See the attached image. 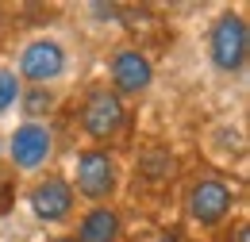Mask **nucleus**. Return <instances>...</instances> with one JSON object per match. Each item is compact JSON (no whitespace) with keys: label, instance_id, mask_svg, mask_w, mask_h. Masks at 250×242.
I'll list each match as a JSON object with an SVG mask.
<instances>
[{"label":"nucleus","instance_id":"nucleus-1","mask_svg":"<svg viewBox=\"0 0 250 242\" xmlns=\"http://www.w3.org/2000/svg\"><path fill=\"white\" fill-rule=\"evenodd\" d=\"M212 61L219 69L235 73L247 61V23L243 16H219L212 27Z\"/></svg>","mask_w":250,"mask_h":242},{"label":"nucleus","instance_id":"nucleus-2","mask_svg":"<svg viewBox=\"0 0 250 242\" xmlns=\"http://www.w3.org/2000/svg\"><path fill=\"white\" fill-rule=\"evenodd\" d=\"M65 69V50L54 42V39H35L23 46V58H20V73L31 81V85H46L54 77H62Z\"/></svg>","mask_w":250,"mask_h":242},{"label":"nucleus","instance_id":"nucleus-3","mask_svg":"<svg viewBox=\"0 0 250 242\" xmlns=\"http://www.w3.org/2000/svg\"><path fill=\"white\" fill-rule=\"evenodd\" d=\"M112 188H116V161L108 158L104 150H89L77 158V192L85 196V200H104V196H112Z\"/></svg>","mask_w":250,"mask_h":242},{"label":"nucleus","instance_id":"nucleus-4","mask_svg":"<svg viewBox=\"0 0 250 242\" xmlns=\"http://www.w3.org/2000/svg\"><path fill=\"white\" fill-rule=\"evenodd\" d=\"M120 123H124V100L116 92H93L89 104H85V112H81L85 135L89 139H108V135L120 131Z\"/></svg>","mask_w":250,"mask_h":242},{"label":"nucleus","instance_id":"nucleus-5","mask_svg":"<svg viewBox=\"0 0 250 242\" xmlns=\"http://www.w3.org/2000/svg\"><path fill=\"white\" fill-rule=\"evenodd\" d=\"M8 154H12V161H16L20 169H39V165L46 161V154H50V131H46L42 123L16 127V135H12V142H8Z\"/></svg>","mask_w":250,"mask_h":242},{"label":"nucleus","instance_id":"nucleus-6","mask_svg":"<svg viewBox=\"0 0 250 242\" xmlns=\"http://www.w3.org/2000/svg\"><path fill=\"white\" fill-rule=\"evenodd\" d=\"M31 212L39 219H46V223H54V219H65L69 208H73V188L58 177H46V181H39L31 188Z\"/></svg>","mask_w":250,"mask_h":242},{"label":"nucleus","instance_id":"nucleus-7","mask_svg":"<svg viewBox=\"0 0 250 242\" xmlns=\"http://www.w3.org/2000/svg\"><path fill=\"white\" fill-rule=\"evenodd\" d=\"M188 212H192V219H200L204 227L219 223L223 215L231 212V188L223 181H200L192 188V196H188Z\"/></svg>","mask_w":250,"mask_h":242},{"label":"nucleus","instance_id":"nucleus-8","mask_svg":"<svg viewBox=\"0 0 250 242\" xmlns=\"http://www.w3.org/2000/svg\"><path fill=\"white\" fill-rule=\"evenodd\" d=\"M150 61L143 58L139 50H120L116 58H112V81H116V89L120 92H143L150 89Z\"/></svg>","mask_w":250,"mask_h":242},{"label":"nucleus","instance_id":"nucleus-9","mask_svg":"<svg viewBox=\"0 0 250 242\" xmlns=\"http://www.w3.org/2000/svg\"><path fill=\"white\" fill-rule=\"evenodd\" d=\"M116 235H120V215L112 208H93L81 219L73 242H116Z\"/></svg>","mask_w":250,"mask_h":242},{"label":"nucleus","instance_id":"nucleus-10","mask_svg":"<svg viewBox=\"0 0 250 242\" xmlns=\"http://www.w3.org/2000/svg\"><path fill=\"white\" fill-rule=\"evenodd\" d=\"M139 165H143V173H146V177H169V169H173V158H169V154L166 150H150V154H143V161H139Z\"/></svg>","mask_w":250,"mask_h":242},{"label":"nucleus","instance_id":"nucleus-11","mask_svg":"<svg viewBox=\"0 0 250 242\" xmlns=\"http://www.w3.org/2000/svg\"><path fill=\"white\" fill-rule=\"evenodd\" d=\"M16 96H20V77L8 73V69H0V112H8L16 104Z\"/></svg>","mask_w":250,"mask_h":242},{"label":"nucleus","instance_id":"nucleus-12","mask_svg":"<svg viewBox=\"0 0 250 242\" xmlns=\"http://www.w3.org/2000/svg\"><path fill=\"white\" fill-rule=\"evenodd\" d=\"M50 104H54V96H50L46 89H39V85H35V89L27 92L23 112H27V116H46V112H50Z\"/></svg>","mask_w":250,"mask_h":242},{"label":"nucleus","instance_id":"nucleus-13","mask_svg":"<svg viewBox=\"0 0 250 242\" xmlns=\"http://www.w3.org/2000/svg\"><path fill=\"white\" fill-rule=\"evenodd\" d=\"M250 239V235H247V227H243V231H239V242H247Z\"/></svg>","mask_w":250,"mask_h":242},{"label":"nucleus","instance_id":"nucleus-14","mask_svg":"<svg viewBox=\"0 0 250 242\" xmlns=\"http://www.w3.org/2000/svg\"><path fill=\"white\" fill-rule=\"evenodd\" d=\"M162 242H181V239H162Z\"/></svg>","mask_w":250,"mask_h":242},{"label":"nucleus","instance_id":"nucleus-15","mask_svg":"<svg viewBox=\"0 0 250 242\" xmlns=\"http://www.w3.org/2000/svg\"><path fill=\"white\" fill-rule=\"evenodd\" d=\"M54 242H73V239H54Z\"/></svg>","mask_w":250,"mask_h":242}]
</instances>
